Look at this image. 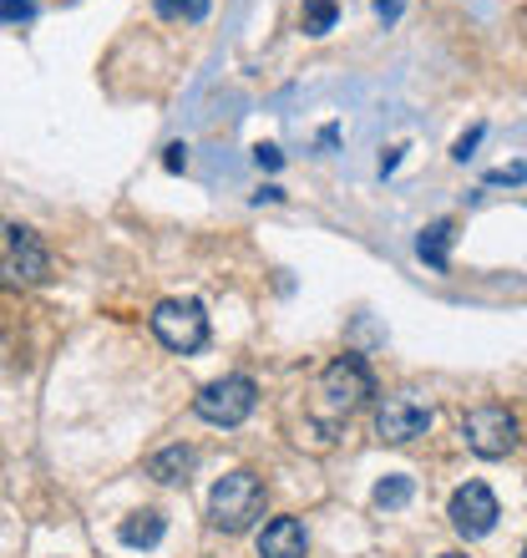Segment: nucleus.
<instances>
[{"instance_id":"1","label":"nucleus","mask_w":527,"mask_h":558,"mask_svg":"<svg viewBox=\"0 0 527 558\" xmlns=\"http://www.w3.org/2000/svg\"><path fill=\"white\" fill-rule=\"evenodd\" d=\"M208 518L223 533H249L264 518V483L254 472H229L208 493Z\"/></svg>"},{"instance_id":"2","label":"nucleus","mask_w":527,"mask_h":558,"mask_svg":"<svg viewBox=\"0 0 527 558\" xmlns=\"http://www.w3.org/2000/svg\"><path fill=\"white\" fill-rule=\"evenodd\" d=\"M51 269V254L26 223H0V290H36Z\"/></svg>"},{"instance_id":"3","label":"nucleus","mask_w":527,"mask_h":558,"mask_svg":"<svg viewBox=\"0 0 527 558\" xmlns=\"http://www.w3.org/2000/svg\"><path fill=\"white\" fill-rule=\"evenodd\" d=\"M254 407H259V386H254L249 376H223V381L204 386V391H198V401H193V412L204 416L208 426L249 422Z\"/></svg>"},{"instance_id":"4","label":"nucleus","mask_w":527,"mask_h":558,"mask_svg":"<svg viewBox=\"0 0 527 558\" xmlns=\"http://www.w3.org/2000/svg\"><path fill=\"white\" fill-rule=\"evenodd\" d=\"M152 336L168 345V351H204L208 345V315L198 300H162L158 310H152Z\"/></svg>"},{"instance_id":"5","label":"nucleus","mask_w":527,"mask_h":558,"mask_svg":"<svg viewBox=\"0 0 527 558\" xmlns=\"http://www.w3.org/2000/svg\"><path fill=\"white\" fill-rule=\"evenodd\" d=\"M462 437H467V447L477 457H507L517 447V416L507 412V407H477V412H467V422H462Z\"/></svg>"},{"instance_id":"6","label":"nucleus","mask_w":527,"mask_h":558,"mask_svg":"<svg viewBox=\"0 0 527 558\" xmlns=\"http://www.w3.org/2000/svg\"><path fill=\"white\" fill-rule=\"evenodd\" d=\"M324 397H330V407H340V412H351V407H360V401L376 397V376H370V366L360 361V355H340V361H330L320 376Z\"/></svg>"},{"instance_id":"7","label":"nucleus","mask_w":527,"mask_h":558,"mask_svg":"<svg viewBox=\"0 0 527 558\" xmlns=\"http://www.w3.org/2000/svg\"><path fill=\"white\" fill-rule=\"evenodd\" d=\"M498 518H502V508L487 483H467L452 493V529L462 538H487V533L498 529Z\"/></svg>"},{"instance_id":"8","label":"nucleus","mask_w":527,"mask_h":558,"mask_svg":"<svg viewBox=\"0 0 527 558\" xmlns=\"http://www.w3.org/2000/svg\"><path fill=\"white\" fill-rule=\"evenodd\" d=\"M426 426H431V407H421L416 397H385L381 412H376V432H381V441H395V447L426 437Z\"/></svg>"},{"instance_id":"9","label":"nucleus","mask_w":527,"mask_h":558,"mask_svg":"<svg viewBox=\"0 0 527 558\" xmlns=\"http://www.w3.org/2000/svg\"><path fill=\"white\" fill-rule=\"evenodd\" d=\"M305 548H309V538L299 518H274L259 533V558H305Z\"/></svg>"},{"instance_id":"10","label":"nucleus","mask_w":527,"mask_h":558,"mask_svg":"<svg viewBox=\"0 0 527 558\" xmlns=\"http://www.w3.org/2000/svg\"><path fill=\"white\" fill-rule=\"evenodd\" d=\"M193 468H198V452H193V447H183V441H177V447H162V452L147 462V472H152L158 483H188Z\"/></svg>"},{"instance_id":"11","label":"nucleus","mask_w":527,"mask_h":558,"mask_svg":"<svg viewBox=\"0 0 527 558\" xmlns=\"http://www.w3.org/2000/svg\"><path fill=\"white\" fill-rule=\"evenodd\" d=\"M162 529H168V523H162V513L143 508V513H132L127 523H122L118 538H122L127 548H152V544H162Z\"/></svg>"},{"instance_id":"12","label":"nucleus","mask_w":527,"mask_h":558,"mask_svg":"<svg viewBox=\"0 0 527 558\" xmlns=\"http://www.w3.org/2000/svg\"><path fill=\"white\" fill-rule=\"evenodd\" d=\"M446 250H452V223H446V219L426 223L421 239H416V254H421L431 269H446Z\"/></svg>"},{"instance_id":"13","label":"nucleus","mask_w":527,"mask_h":558,"mask_svg":"<svg viewBox=\"0 0 527 558\" xmlns=\"http://www.w3.org/2000/svg\"><path fill=\"white\" fill-rule=\"evenodd\" d=\"M410 493H416V487H410V477H401V472L381 477V483H376V508H406Z\"/></svg>"},{"instance_id":"14","label":"nucleus","mask_w":527,"mask_h":558,"mask_svg":"<svg viewBox=\"0 0 527 558\" xmlns=\"http://www.w3.org/2000/svg\"><path fill=\"white\" fill-rule=\"evenodd\" d=\"M335 15H340L335 0H305V31L309 36H324V31L335 26Z\"/></svg>"},{"instance_id":"15","label":"nucleus","mask_w":527,"mask_h":558,"mask_svg":"<svg viewBox=\"0 0 527 558\" xmlns=\"http://www.w3.org/2000/svg\"><path fill=\"white\" fill-rule=\"evenodd\" d=\"M162 21H204L208 15V0H152Z\"/></svg>"},{"instance_id":"16","label":"nucleus","mask_w":527,"mask_h":558,"mask_svg":"<svg viewBox=\"0 0 527 558\" xmlns=\"http://www.w3.org/2000/svg\"><path fill=\"white\" fill-rule=\"evenodd\" d=\"M30 15H36V0H0V26L30 21Z\"/></svg>"},{"instance_id":"17","label":"nucleus","mask_w":527,"mask_h":558,"mask_svg":"<svg viewBox=\"0 0 527 558\" xmlns=\"http://www.w3.org/2000/svg\"><path fill=\"white\" fill-rule=\"evenodd\" d=\"M477 143H482V128H471V133L462 137V143H456L452 158H456V162H467V158H471V147H477Z\"/></svg>"},{"instance_id":"18","label":"nucleus","mask_w":527,"mask_h":558,"mask_svg":"<svg viewBox=\"0 0 527 558\" xmlns=\"http://www.w3.org/2000/svg\"><path fill=\"white\" fill-rule=\"evenodd\" d=\"M254 162L274 173V168H279V162H284V158H279V147H269V143H264V147H254Z\"/></svg>"},{"instance_id":"19","label":"nucleus","mask_w":527,"mask_h":558,"mask_svg":"<svg viewBox=\"0 0 527 558\" xmlns=\"http://www.w3.org/2000/svg\"><path fill=\"white\" fill-rule=\"evenodd\" d=\"M168 168H173V173H177V168H188V147H183V143L168 147Z\"/></svg>"},{"instance_id":"20","label":"nucleus","mask_w":527,"mask_h":558,"mask_svg":"<svg viewBox=\"0 0 527 558\" xmlns=\"http://www.w3.org/2000/svg\"><path fill=\"white\" fill-rule=\"evenodd\" d=\"M376 11H381L385 21H395V15H401V0H376Z\"/></svg>"},{"instance_id":"21","label":"nucleus","mask_w":527,"mask_h":558,"mask_svg":"<svg viewBox=\"0 0 527 558\" xmlns=\"http://www.w3.org/2000/svg\"><path fill=\"white\" fill-rule=\"evenodd\" d=\"M441 558H462V554H441Z\"/></svg>"}]
</instances>
